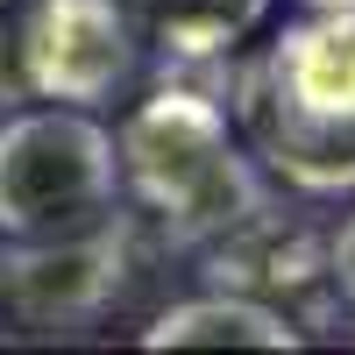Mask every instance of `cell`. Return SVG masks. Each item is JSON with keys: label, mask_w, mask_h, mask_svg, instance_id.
<instances>
[{"label": "cell", "mask_w": 355, "mask_h": 355, "mask_svg": "<svg viewBox=\"0 0 355 355\" xmlns=\"http://www.w3.org/2000/svg\"><path fill=\"white\" fill-rule=\"evenodd\" d=\"M128 277V220L107 214L78 234L15 242L0 256V306L21 327H78L93 320Z\"/></svg>", "instance_id": "cell-5"}, {"label": "cell", "mask_w": 355, "mask_h": 355, "mask_svg": "<svg viewBox=\"0 0 355 355\" xmlns=\"http://www.w3.org/2000/svg\"><path fill=\"white\" fill-rule=\"evenodd\" d=\"M15 78L57 107H107L135 78L128 0H28L15 28Z\"/></svg>", "instance_id": "cell-4"}, {"label": "cell", "mask_w": 355, "mask_h": 355, "mask_svg": "<svg viewBox=\"0 0 355 355\" xmlns=\"http://www.w3.org/2000/svg\"><path fill=\"white\" fill-rule=\"evenodd\" d=\"M114 150H121V185L157 214L171 249H206L270 206L242 128L214 93L185 78H164L150 100H135L114 128Z\"/></svg>", "instance_id": "cell-2"}, {"label": "cell", "mask_w": 355, "mask_h": 355, "mask_svg": "<svg viewBox=\"0 0 355 355\" xmlns=\"http://www.w3.org/2000/svg\"><path fill=\"white\" fill-rule=\"evenodd\" d=\"M135 8L150 15L171 64H199V57H227L263 21L270 0H135Z\"/></svg>", "instance_id": "cell-8"}, {"label": "cell", "mask_w": 355, "mask_h": 355, "mask_svg": "<svg viewBox=\"0 0 355 355\" xmlns=\"http://www.w3.org/2000/svg\"><path fill=\"white\" fill-rule=\"evenodd\" d=\"M121 199V150L93 107H28L0 121V234L43 242L78 234Z\"/></svg>", "instance_id": "cell-3"}, {"label": "cell", "mask_w": 355, "mask_h": 355, "mask_svg": "<svg viewBox=\"0 0 355 355\" xmlns=\"http://www.w3.org/2000/svg\"><path fill=\"white\" fill-rule=\"evenodd\" d=\"M299 320L284 306H263L256 291H206V299L164 306L150 327H142V348H299Z\"/></svg>", "instance_id": "cell-6"}, {"label": "cell", "mask_w": 355, "mask_h": 355, "mask_svg": "<svg viewBox=\"0 0 355 355\" xmlns=\"http://www.w3.org/2000/svg\"><path fill=\"white\" fill-rule=\"evenodd\" d=\"M8 85H21V78H15V64H8V43H0V100H8Z\"/></svg>", "instance_id": "cell-11"}, {"label": "cell", "mask_w": 355, "mask_h": 355, "mask_svg": "<svg viewBox=\"0 0 355 355\" xmlns=\"http://www.w3.org/2000/svg\"><path fill=\"white\" fill-rule=\"evenodd\" d=\"M327 284H334L341 299L355 306V214H348V220L327 234Z\"/></svg>", "instance_id": "cell-9"}, {"label": "cell", "mask_w": 355, "mask_h": 355, "mask_svg": "<svg viewBox=\"0 0 355 355\" xmlns=\"http://www.w3.org/2000/svg\"><path fill=\"white\" fill-rule=\"evenodd\" d=\"M206 277L220 291H256V284H320L327 277V242H313L306 227H284L277 206H263L256 220H242L234 234L206 242Z\"/></svg>", "instance_id": "cell-7"}, {"label": "cell", "mask_w": 355, "mask_h": 355, "mask_svg": "<svg viewBox=\"0 0 355 355\" xmlns=\"http://www.w3.org/2000/svg\"><path fill=\"white\" fill-rule=\"evenodd\" d=\"M234 128L291 192H355V8L306 15L234 78Z\"/></svg>", "instance_id": "cell-1"}, {"label": "cell", "mask_w": 355, "mask_h": 355, "mask_svg": "<svg viewBox=\"0 0 355 355\" xmlns=\"http://www.w3.org/2000/svg\"><path fill=\"white\" fill-rule=\"evenodd\" d=\"M306 15H341V8H355V0H299Z\"/></svg>", "instance_id": "cell-10"}]
</instances>
